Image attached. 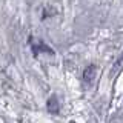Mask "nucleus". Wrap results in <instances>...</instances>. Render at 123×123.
<instances>
[{
  "instance_id": "1",
  "label": "nucleus",
  "mask_w": 123,
  "mask_h": 123,
  "mask_svg": "<svg viewBox=\"0 0 123 123\" xmlns=\"http://www.w3.org/2000/svg\"><path fill=\"white\" fill-rule=\"evenodd\" d=\"M94 77H95V66H94V65H89V66L85 69L83 79H85V82H86V83H92Z\"/></svg>"
},
{
  "instance_id": "2",
  "label": "nucleus",
  "mask_w": 123,
  "mask_h": 123,
  "mask_svg": "<svg viewBox=\"0 0 123 123\" xmlns=\"http://www.w3.org/2000/svg\"><path fill=\"white\" fill-rule=\"evenodd\" d=\"M122 65H123V54H122V55H120V57H118V60H117V63H115V68H120V66H122Z\"/></svg>"
}]
</instances>
